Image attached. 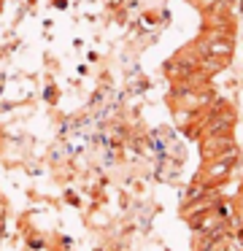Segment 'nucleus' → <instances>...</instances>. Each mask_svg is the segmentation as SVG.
I'll return each instance as SVG.
<instances>
[{
    "mask_svg": "<svg viewBox=\"0 0 243 251\" xmlns=\"http://www.w3.org/2000/svg\"><path fill=\"white\" fill-rule=\"evenodd\" d=\"M232 168H235V162H230V159H211V162H205L203 173H197L194 181L205 184L208 189H219V186L230 178Z\"/></svg>",
    "mask_w": 243,
    "mask_h": 251,
    "instance_id": "nucleus-1",
    "label": "nucleus"
}]
</instances>
